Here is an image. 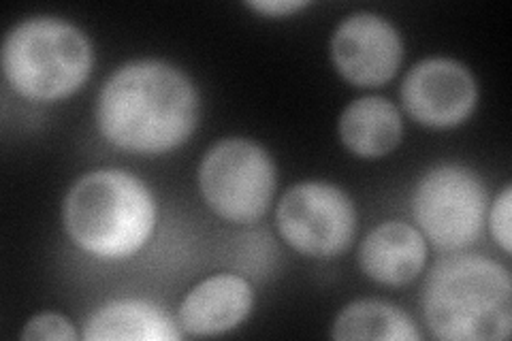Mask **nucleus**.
<instances>
[{
  "label": "nucleus",
  "mask_w": 512,
  "mask_h": 341,
  "mask_svg": "<svg viewBox=\"0 0 512 341\" xmlns=\"http://www.w3.org/2000/svg\"><path fill=\"white\" fill-rule=\"evenodd\" d=\"M101 137L124 152L163 154L199 124V94L188 75L163 60H135L109 75L96 101Z\"/></svg>",
  "instance_id": "1"
},
{
  "label": "nucleus",
  "mask_w": 512,
  "mask_h": 341,
  "mask_svg": "<svg viewBox=\"0 0 512 341\" xmlns=\"http://www.w3.org/2000/svg\"><path fill=\"white\" fill-rule=\"evenodd\" d=\"M423 314L436 339L504 341L512 329L510 273L478 254L446 256L425 282Z\"/></svg>",
  "instance_id": "2"
},
{
  "label": "nucleus",
  "mask_w": 512,
  "mask_h": 341,
  "mask_svg": "<svg viewBox=\"0 0 512 341\" xmlns=\"http://www.w3.org/2000/svg\"><path fill=\"white\" fill-rule=\"evenodd\" d=\"M62 222L79 250L103 261H120L148 243L156 203L139 177L122 169H99L79 177L67 192Z\"/></svg>",
  "instance_id": "3"
},
{
  "label": "nucleus",
  "mask_w": 512,
  "mask_h": 341,
  "mask_svg": "<svg viewBox=\"0 0 512 341\" xmlns=\"http://www.w3.org/2000/svg\"><path fill=\"white\" fill-rule=\"evenodd\" d=\"M92 45L77 26L58 18H30L3 43L9 86L30 101H60L82 88L92 71Z\"/></svg>",
  "instance_id": "4"
},
{
  "label": "nucleus",
  "mask_w": 512,
  "mask_h": 341,
  "mask_svg": "<svg viewBox=\"0 0 512 341\" xmlns=\"http://www.w3.org/2000/svg\"><path fill=\"white\" fill-rule=\"evenodd\" d=\"M276 182L274 160L250 139L218 141L199 167L207 207L235 224H252L267 214Z\"/></svg>",
  "instance_id": "5"
},
{
  "label": "nucleus",
  "mask_w": 512,
  "mask_h": 341,
  "mask_svg": "<svg viewBox=\"0 0 512 341\" xmlns=\"http://www.w3.org/2000/svg\"><path fill=\"white\" fill-rule=\"evenodd\" d=\"M412 214L423 237L438 250H466L483 235L487 188L466 167H434L421 177L414 190Z\"/></svg>",
  "instance_id": "6"
},
{
  "label": "nucleus",
  "mask_w": 512,
  "mask_h": 341,
  "mask_svg": "<svg viewBox=\"0 0 512 341\" xmlns=\"http://www.w3.org/2000/svg\"><path fill=\"white\" fill-rule=\"evenodd\" d=\"M276 222L282 239L299 254L333 258L355 239L357 209L342 188L303 182L284 194Z\"/></svg>",
  "instance_id": "7"
},
{
  "label": "nucleus",
  "mask_w": 512,
  "mask_h": 341,
  "mask_svg": "<svg viewBox=\"0 0 512 341\" xmlns=\"http://www.w3.org/2000/svg\"><path fill=\"white\" fill-rule=\"evenodd\" d=\"M402 101L410 118L429 128L466 122L478 103V86L466 64L453 58H427L404 79Z\"/></svg>",
  "instance_id": "8"
},
{
  "label": "nucleus",
  "mask_w": 512,
  "mask_h": 341,
  "mask_svg": "<svg viewBox=\"0 0 512 341\" xmlns=\"http://www.w3.org/2000/svg\"><path fill=\"white\" fill-rule=\"evenodd\" d=\"M331 58L352 86L378 88L395 77L404 43L397 28L380 15L355 13L333 32Z\"/></svg>",
  "instance_id": "9"
},
{
  "label": "nucleus",
  "mask_w": 512,
  "mask_h": 341,
  "mask_svg": "<svg viewBox=\"0 0 512 341\" xmlns=\"http://www.w3.org/2000/svg\"><path fill=\"white\" fill-rule=\"evenodd\" d=\"M254 303L252 286L233 273L207 278L192 288L180 305V324L192 337L229 333L242 324Z\"/></svg>",
  "instance_id": "10"
},
{
  "label": "nucleus",
  "mask_w": 512,
  "mask_h": 341,
  "mask_svg": "<svg viewBox=\"0 0 512 341\" xmlns=\"http://www.w3.org/2000/svg\"><path fill=\"white\" fill-rule=\"evenodd\" d=\"M427 261V243L419 229L406 222H382L367 235L359 263L367 278L384 286H404L416 280Z\"/></svg>",
  "instance_id": "11"
},
{
  "label": "nucleus",
  "mask_w": 512,
  "mask_h": 341,
  "mask_svg": "<svg viewBox=\"0 0 512 341\" xmlns=\"http://www.w3.org/2000/svg\"><path fill=\"white\" fill-rule=\"evenodd\" d=\"M338 131L342 143L355 156L382 158L402 141L404 124L391 101L382 96H365L344 109Z\"/></svg>",
  "instance_id": "12"
},
{
  "label": "nucleus",
  "mask_w": 512,
  "mask_h": 341,
  "mask_svg": "<svg viewBox=\"0 0 512 341\" xmlns=\"http://www.w3.org/2000/svg\"><path fill=\"white\" fill-rule=\"evenodd\" d=\"M86 341H180L173 320L146 301L124 299L101 305L84 324Z\"/></svg>",
  "instance_id": "13"
},
{
  "label": "nucleus",
  "mask_w": 512,
  "mask_h": 341,
  "mask_svg": "<svg viewBox=\"0 0 512 341\" xmlns=\"http://www.w3.org/2000/svg\"><path fill=\"white\" fill-rule=\"evenodd\" d=\"M333 339H382L421 341L412 318L397 305L363 299L350 303L333 322Z\"/></svg>",
  "instance_id": "14"
},
{
  "label": "nucleus",
  "mask_w": 512,
  "mask_h": 341,
  "mask_svg": "<svg viewBox=\"0 0 512 341\" xmlns=\"http://www.w3.org/2000/svg\"><path fill=\"white\" fill-rule=\"evenodd\" d=\"M22 339L26 341H75L77 333L73 329L71 320L64 318L62 314L45 312L35 318H30L26 329L22 333Z\"/></svg>",
  "instance_id": "15"
},
{
  "label": "nucleus",
  "mask_w": 512,
  "mask_h": 341,
  "mask_svg": "<svg viewBox=\"0 0 512 341\" xmlns=\"http://www.w3.org/2000/svg\"><path fill=\"white\" fill-rule=\"evenodd\" d=\"M510 207H512V188L506 186L502 190V194L493 203L491 216H489V226L491 233L498 241V246L510 254L512 250V237H510Z\"/></svg>",
  "instance_id": "16"
},
{
  "label": "nucleus",
  "mask_w": 512,
  "mask_h": 341,
  "mask_svg": "<svg viewBox=\"0 0 512 341\" xmlns=\"http://www.w3.org/2000/svg\"><path fill=\"white\" fill-rule=\"evenodd\" d=\"M248 7L267 15V18H286V15L306 9L308 3H303V0H263V3H248Z\"/></svg>",
  "instance_id": "17"
}]
</instances>
